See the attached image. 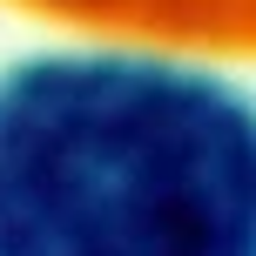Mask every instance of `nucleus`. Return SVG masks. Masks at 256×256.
I'll list each match as a JSON object with an SVG mask.
<instances>
[{
	"label": "nucleus",
	"mask_w": 256,
	"mask_h": 256,
	"mask_svg": "<svg viewBox=\"0 0 256 256\" xmlns=\"http://www.w3.org/2000/svg\"><path fill=\"white\" fill-rule=\"evenodd\" d=\"M0 256H256V108L162 61H68L0 102Z\"/></svg>",
	"instance_id": "obj_1"
}]
</instances>
